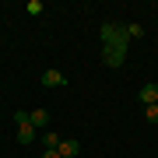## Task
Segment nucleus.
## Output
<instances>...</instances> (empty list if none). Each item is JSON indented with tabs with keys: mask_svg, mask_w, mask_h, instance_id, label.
I'll return each instance as SVG.
<instances>
[{
	"mask_svg": "<svg viewBox=\"0 0 158 158\" xmlns=\"http://www.w3.org/2000/svg\"><path fill=\"white\" fill-rule=\"evenodd\" d=\"M144 116L151 119V123H158V106H144Z\"/></svg>",
	"mask_w": 158,
	"mask_h": 158,
	"instance_id": "obj_11",
	"label": "nucleus"
},
{
	"mask_svg": "<svg viewBox=\"0 0 158 158\" xmlns=\"http://www.w3.org/2000/svg\"><path fill=\"white\" fill-rule=\"evenodd\" d=\"M56 151H60V158H77V155H81V144H77V141H60Z\"/></svg>",
	"mask_w": 158,
	"mask_h": 158,
	"instance_id": "obj_5",
	"label": "nucleus"
},
{
	"mask_svg": "<svg viewBox=\"0 0 158 158\" xmlns=\"http://www.w3.org/2000/svg\"><path fill=\"white\" fill-rule=\"evenodd\" d=\"M123 60H127L123 49H109V46H102V63H106V67H123Z\"/></svg>",
	"mask_w": 158,
	"mask_h": 158,
	"instance_id": "obj_4",
	"label": "nucleus"
},
{
	"mask_svg": "<svg viewBox=\"0 0 158 158\" xmlns=\"http://www.w3.org/2000/svg\"><path fill=\"white\" fill-rule=\"evenodd\" d=\"M60 141H63L60 134H53V130H46V137H42V151H56V148H60Z\"/></svg>",
	"mask_w": 158,
	"mask_h": 158,
	"instance_id": "obj_7",
	"label": "nucleus"
},
{
	"mask_svg": "<svg viewBox=\"0 0 158 158\" xmlns=\"http://www.w3.org/2000/svg\"><path fill=\"white\" fill-rule=\"evenodd\" d=\"M28 116H32V127H35V130H39V127L46 130V123H49V113H46V109H32Z\"/></svg>",
	"mask_w": 158,
	"mask_h": 158,
	"instance_id": "obj_8",
	"label": "nucleus"
},
{
	"mask_svg": "<svg viewBox=\"0 0 158 158\" xmlns=\"http://www.w3.org/2000/svg\"><path fill=\"white\" fill-rule=\"evenodd\" d=\"M42 85H46V88H67V74L56 70V67H49V70L42 74Z\"/></svg>",
	"mask_w": 158,
	"mask_h": 158,
	"instance_id": "obj_3",
	"label": "nucleus"
},
{
	"mask_svg": "<svg viewBox=\"0 0 158 158\" xmlns=\"http://www.w3.org/2000/svg\"><path fill=\"white\" fill-rule=\"evenodd\" d=\"M14 123H18V141H21V144H32V141H35V127H32V116L18 109V113H14Z\"/></svg>",
	"mask_w": 158,
	"mask_h": 158,
	"instance_id": "obj_2",
	"label": "nucleus"
},
{
	"mask_svg": "<svg viewBox=\"0 0 158 158\" xmlns=\"http://www.w3.org/2000/svg\"><path fill=\"white\" fill-rule=\"evenodd\" d=\"M123 28H127V35H130V39H144V25L130 21V25H123Z\"/></svg>",
	"mask_w": 158,
	"mask_h": 158,
	"instance_id": "obj_9",
	"label": "nucleus"
},
{
	"mask_svg": "<svg viewBox=\"0 0 158 158\" xmlns=\"http://www.w3.org/2000/svg\"><path fill=\"white\" fill-rule=\"evenodd\" d=\"M42 158H60V151H42Z\"/></svg>",
	"mask_w": 158,
	"mask_h": 158,
	"instance_id": "obj_12",
	"label": "nucleus"
},
{
	"mask_svg": "<svg viewBox=\"0 0 158 158\" xmlns=\"http://www.w3.org/2000/svg\"><path fill=\"white\" fill-rule=\"evenodd\" d=\"M102 46H109V49H123L127 53V46H130V35H127V28H123V25H113V21H109V25H102Z\"/></svg>",
	"mask_w": 158,
	"mask_h": 158,
	"instance_id": "obj_1",
	"label": "nucleus"
},
{
	"mask_svg": "<svg viewBox=\"0 0 158 158\" xmlns=\"http://www.w3.org/2000/svg\"><path fill=\"white\" fill-rule=\"evenodd\" d=\"M144 102V106H158V85H144L141 88V95H137Z\"/></svg>",
	"mask_w": 158,
	"mask_h": 158,
	"instance_id": "obj_6",
	"label": "nucleus"
},
{
	"mask_svg": "<svg viewBox=\"0 0 158 158\" xmlns=\"http://www.w3.org/2000/svg\"><path fill=\"white\" fill-rule=\"evenodd\" d=\"M25 11H28L32 18H39V14H42V0H28V7H25Z\"/></svg>",
	"mask_w": 158,
	"mask_h": 158,
	"instance_id": "obj_10",
	"label": "nucleus"
}]
</instances>
